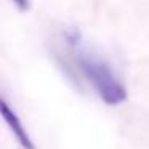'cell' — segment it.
I'll return each instance as SVG.
<instances>
[{
    "label": "cell",
    "mask_w": 149,
    "mask_h": 149,
    "mask_svg": "<svg viewBox=\"0 0 149 149\" xmlns=\"http://www.w3.org/2000/svg\"><path fill=\"white\" fill-rule=\"evenodd\" d=\"M77 63L82 74L87 77V80L91 84L95 91L100 95V98L106 104L117 106L127 100L125 87L103 59L96 58L95 55H90L87 52H79Z\"/></svg>",
    "instance_id": "6da1fadb"
},
{
    "label": "cell",
    "mask_w": 149,
    "mask_h": 149,
    "mask_svg": "<svg viewBox=\"0 0 149 149\" xmlns=\"http://www.w3.org/2000/svg\"><path fill=\"white\" fill-rule=\"evenodd\" d=\"M0 117L5 120L7 127L10 128V132L13 133V136L18 139V143L21 144L23 149H36V144L31 139L27 130L24 128V123L21 122L19 116L13 111V107L10 106L7 100L3 96H0Z\"/></svg>",
    "instance_id": "7a4b0ae2"
},
{
    "label": "cell",
    "mask_w": 149,
    "mask_h": 149,
    "mask_svg": "<svg viewBox=\"0 0 149 149\" xmlns=\"http://www.w3.org/2000/svg\"><path fill=\"white\" fill-rule=\"evenodd\" d=\"M13 3L18 7V10H19V11H26V10H29L31 0H13Z\"/></svg>",
    "instance_id": "3957f363"
}]
</instances>
